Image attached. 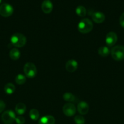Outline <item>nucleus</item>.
Wrapping results in <instances>:
<instances>
[{
    "instance_id": "obj_1",
    "label": "nucleus",
    "mask_w": 124,
    "mask_h": 124,
    "mask_svg": "<svg viewBox=\"0 0 124 124\" xmlns=\"http://www.w3.org/2000/svg\"><path fill=\"white\" fill-rule=\"evenodd\" d=\"M93 29V24L91 20L88 18L82 19L79 23L77 25V29L79 32L83 34H86L89 33Z\"/></svg>"
},
{
    "instance_id": "obj_2",
    "label": "nucleus",
    "mask_w": 124,
    "mask_h": 124,
    "mask_svg": "<svg viewBox=\"0 0 124 124\" xmlns=\"http://www.w3.org/2000/svg\"><path fill=\"white\" fill-rule=\"evenodd\" d=\"M10 42L15 47L20 48L23 47L26 43V38L20 33H15L11 36Z\"/></svg>"
},
{
    "instance_id": "obj_3",
    "label": "nucleus",
    "mask_w": 124,
    "mask_h": 124,
    "mask_svg": "<svg viewBox=\"0 0 124 124\" xmlns=\"http://www.w3.org/2000/svg\"><path fill=\"white\" fill-rule=\"evenodd\" d=\"M111 54L112 58L117 61L124 59V46L118 45L113 47L111 50Z\"/></svg>"
},
{
    "instance_id": "obj_4",
    "label": "nucleus",
    "mask_w": 124,
    "mask_h": 124,
    "mask_svg": "<svg viewBox=\"0 0 124 124\" xmlns=\"http://www.w3.org/2000/svg\"><path fill=\"white\" fill-rule=\"evenodd\" d=\"M24 75L28 78H34L37 74V69L35 64L32 62H27L23 68Z\"/></svg>"
},
{
    "instance_id": "obj_5",
    "label": "nucleus",
    "mask_w": 124,
    "mask_h": 124,
    "mask_svg": "<svg viewBox=\"0 0 124 124\" xmlns=\"http://www.w3.org/2000/svg\"><path fill=\"white\" fill-rule=\"evenodd\" d=\"M15 113L12 110L5 111L1 116V120L5 124H11L15 121Z\"/></svg>"
},
{
    "instance_id": "obj_6",
    "label": "nucleus",
    "mask_w": 124,
    "mask_h": 124,
    "mask_svg": "<svg viewBox=\"0 0 124 124\" xmlns=\"http://www.w3.org/2000/svg\"><path fill=\"white\" fill-rule=\"evenodd\" d=\"M13 8L10 4L4 3L0 6V15L3 17L10 16L13 13Z\"/></svg>"
},
{
    "instance_id": "obj_7",
    "label": "nucleus",
    "mask_w": 124,
    "mask_h": 124,
    "mask_svg": "<svg viewBox=\"0 0 124 124\" xmlns=\"http://www.w3.org/2000/svg\"><path fill=\"white\" fill-rule=\"evenodd\" d=\"M76 107L72 103H67L64 104L63 107V113L68 117H72L74 116L76 113Z\"/></svg>"
},
{
    "instance_id": "obj_8",
    "label": "nucleus",
    "mask_w": 124,
    "mask_h": 124,
    "mask_svg": "<svg viewBox=\"0 0 124 124\" xmlns=\"http://www.w3.org/2000/svg\"><path fill=\"white\" fill-rule=\"evenodd\" d=\"M117 41V35L115 32L110 31L106 35L105 42L108 47H113Z\"/></svg>"
},
{
    "instance_id": "obj_9",
    "label": "nucleus",
    "mask_w": 124,
    "mask_h": 124,
    "mask_svg": "<svg viewBox=\"0 0 124 124\" xmlns=\"http://www.w3.org/2000/svg\"><path fill=\"white\" fill-rule=\"evenodd\" d=\"M53 9V4L50 0H44L41 4V10L46 14L51 13Z\"/></svg>"
},
{
    "instance_id": "obj_10",
    "label": "nucleus",
    "mask_w": 124,
    "mask_h": 124,
    "mask_svg": "<svg viewBox=\"0 0 124 124\" xmlns=\"http://www.w3.org/2000/svg\"><path fill=\"white\" fill-rule=\"evenodd\" d=\"M66 69L68 72L73 73L77 69L78 67V63L77 61L74 59H70L66 63L65 65Z\"/></svg>"
},
{
    "instance_id": "obj_11",
    "label": "nucleus",
    "mask_w": 124,
    "mask_h": 124,
    "mask_svg": "<svg viewBox=\"0 0 124 124\" xmlns=\"http://www.w3.org/2000/svg\"><path fill=\"white\" fill-rule=\"evenodd\" d=\"M91 17L94 21L97 24H100L102 23L105 19V16L102 12H93L91 14Z\"/></svg>"
},
{
    "instance_id": "obj_12",
    "label": "nucleus",
    "mask_w": 124,
    "mask_h": 124,
    "mask_svg": "<svg viewBox=\"0 0 124 124\" xmlns=\"http://www.w3.org/2000/svg\"><path fill=\"white\" fill-rule=\"evenodd\" d=\"M77 111L80 115H85L88 113L89 111V105L86 102L84 101H81L78 104L77 107Z\"/></svg>"
},
{
    "instance_id": "obj_13",
    "label": "nucleus",
    "mask_w": 124,
    "mask_h": 124,
    "mask_svg": "<svg viewBox=\"0 0 124 124\" xmlns=\"http://www.w3.org/2000/svg\"><path fill=\"white\" fill-rule=\"evenodd\" d=\"M55 118L51 115L43 116L38 121V124H55Z\"/></svg>"
},
{
    "instance_id": "obj_14",
    "label": "nucleus",
    "mask_w": 124,
    "mask_h": 124,
    "mask_svg": "<svg viewBox=\"0 0 124 124\" xmlns=\"http://www.w3.org/2000/svg\"><path fill=\"white\" fill-rule=\"evenodd\" d=\"M21 53L19 50L17 48H13L10 51L9 56L12 60H18L20 58Z\"/></svg>"
},
{
    "instance_id": "obj_15",
    "label": "nucleus",
    "mask_w": 124,
    "mask_h": 124,
    "mask_svg": "<svg viewBox=\"0 0 124 124\" xmlns=\"http://www.w3.org/2000/svg\"><path fill=\"white\" fill-rule=\"evenodd\" d=\"M98 53L100 56L102 57H107L111 53V50L109 47L106 46H103L98 48Z\"/></svg>"
},
{
    "instance_id": "obj_16",
    "label": "nucleus",
    "mask_w": 124,
    "mask_h": 124,
    "mask_svg": "<svg viewBox=\"0 0 124 124\" xmlns=\"http://www.w3.org/2000/svg\"><path fill=\"white\" fill-rule=\"evenodd\" d=\"M15 110L16 113H17L18 115H22L26 112V106L25 104H23V103H18V104H17V105L15 106Z\"/></svg>"
},
{
    "instance_id": "obj_17",
    "label": "nucleus",
    "mask_w": 124,
    "mask_h": 124,
    "mask_svg": "<svg viewBox=\"0 0 124 124\" xmlns=\"http://www.w3.org/2000/svg\"><path fill=\"white\" fill-rule=\"evenodd\" d=\"M15 90V87L12 83H7L4 86V92L7 94H12Z\"/></svg>"
},
{
    "instance_id": "obj_18",
    "label": "nucleus",
    "mask_w": 124,
    "mask_h": 124,
    "mask_svg": "<svg viewBox=\"0 0 124 124\" xmlns=\"http://www.w3.org/2000/svg\"><path fill=\"white\" fill-rule=\"evenodd\" d=\"M75 13L79 16L83 18L86 15V10L83 6H79L75 8Z\"/></svg>"
},
{
    "instance_id": "obj_19",
    "label": "nucleus",
    "mask_w": 124,
    "mask_h": 124,
    "mask_svg": "<svg viewBox=\"0 0 124 124\" xmlns=\"http://www.w3.org/2000/svg\"><path fill=\"white\" fill-rule=\"evenodd\" d=\"M63 99H64L65 101L68 102V103L74 102L75 101V96L73 94H72V93H68V92H66V93H65L63 94Z\"/></svg>"
},
{
    "instance_id": "obj_20",
    "label": "nucleus",
    "mask_w": 124,
    "mask_h": 124,
    "mask_svg": "<svg viewBox=\"0 0 124 124\" xmlns=\"http://www.w3.org/2000/svg\"><path fill=\"white\" fill-rule=\"evenodd\" d=\"M29 116H30V119L33 121H37L40 117L39 111L36 109H32L29 112Z\"/></svg>"
},
{
    "instance_id": "obj_21",
    "label": "nucleus",
    "mask_w": 124,
    "mask_h": 124,
    "mask_svg": "<svg viewBox=\"0 0 124 124\" xmlns=\"http://www.w3.org/2000/svg\"><path fill=\"white\" fill-rule=\"evenodd\" d=\"M15 82L18 85H22L24 84L26 81V78L24 75H22V74H19V75H17L15 79Z\"/></svg>"
},
{
    "instance_id": "obj_22",
    "label": "nucleus",
    "mask_w": 124,
    "mask_h": 124,
    "mask_svg": "<svg viewBox=\"0 0 124 124\" xmlns=\"http://www.w3.org/2000/svg\"><path fill=\"white\" fill-rule=\"evenodd\" d=\"M74 122L76 124H85V119L81 115H77L74 117Z\"/></svg>"
},
{
    "instance_id": "obj_23",
    "label": "nucleus",
    "mask_w": 124,
    "mask_h": 124,
    "mask_svg": "<svg viewBox=\"0 0 124 124\" xmlns=\"http://www.w3.org/2000/svg\"><path fill=\"white\" fill-rule=\"evenodd\" d=\"M15 121L17 124H24L25 122V119L23 116H19L18 117H16Z\"/></svg>"
},
{
    "instance_id": "obj_24",
    "label": "nucleus",
    "mask_w": 124,
    "mask_h": 124,
    "mask_svg": "<svg viewBox=\"0 0 124 124\" xmlns=\"http://www.w3.org/2000/svg\"><path fill=\"white\" fill-rule=\"evenodd\" d=\"M119 22H120V25L124 29V12L122 13V15H120V19H119Z\"/></svg>"
},
{
    "instance_id": "obj_25",
    "label": "nucleus",
    "mask_w": 124,
    "mask_h": 124,
    "mask_svg": "<svg viewBox=\"0 0 124 124\" xmlns=\"http://www.w3.org/2000/svg\"><path fill=\"white\" fill-rule=\"evenodd\" d=\"M6 108V104L4 101L0 100V113H2Z\"/></svg>"
},
{
    "instance_id": "obj_26",
    "label": "nucleus",
    "mask_w": 124,
    "mask_h": 124,
    "mask_svg": "<svg viewBox=\"0 0 124 124\" xmlns=\"http://www.w3.org/2000/svg\"><path fill=\"white\" fill-rule=\"evenodd\" d=\"M1 1H2V0H0V4H1Z\"/></svg>"
}]
</instances>
